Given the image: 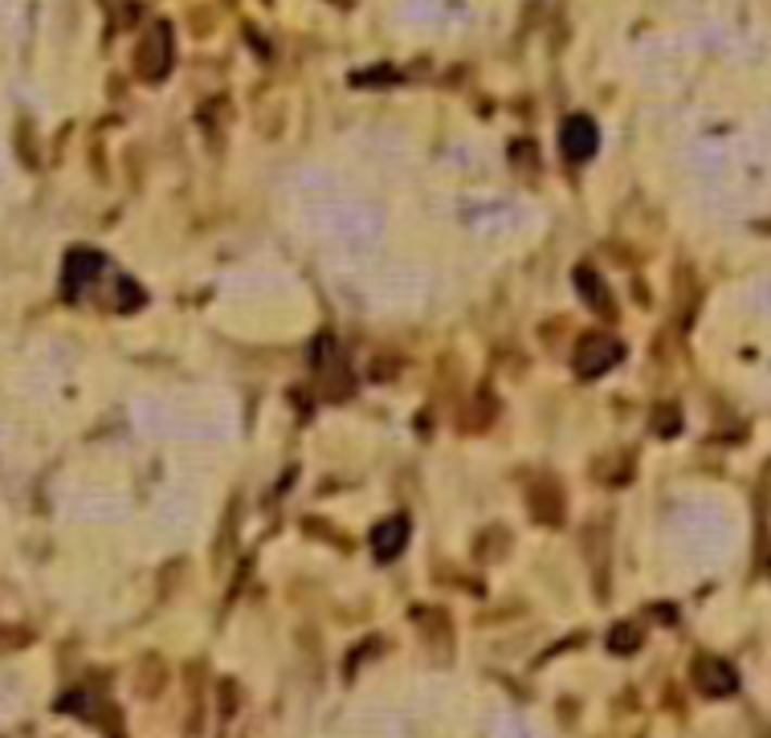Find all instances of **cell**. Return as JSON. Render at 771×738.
<instances>
[{"instance_id":"5b68a950","label":"cell","mask_w":771,"mask_h":738,"mask_svg":"<svg viewBox=\"0 0 771 738\" xmlns=\"http://www.w3.org/2000/svg\"><path fill=\"white\" fill-rule=\"evenodd\" d=\"M621 359V343L608 335H587L580 343V355H576V368L584 371V376H601L604 368H612Z\"/></svg>"},{"instance_id":"8992f818","label":"cell","mask_w":771,"mask_h":738,"mask_svg":"<svg viewBox=\"0 0 771 738\" xmlns=\"http://www.w3.org/2000/svg\"><path fill=\"white\" fill-rule=\"evenodd\" d=\"M694 677H698V686H703L706 694H731V689H735V673L726 670L722 661H698Z\"/></svg>"},{"instance_id":"277c9868","label":"cell","mask_w":771,"mask_h":738,"mask_svg":"<svg viewBox=\"0 0 771 738\" xmlns=\"http://www.w3.org/2000/svg\"><path fill=\"white\" fill-rule=\"evenodd\" d=\"M315 359H319V380H323V392H331V396H343L347 387H352V376H343L347 364H343V355H339L336 339L323 335L315 343Z\"/></svg>"},{"instance_id":"7a4b0ae2","label":"cell","mask_w":771,"mask_h":738,"mask_svg":"<svg viewBox=\"0 0 771 738\" xmlns=\"http://www.w3.org/2000/svg\"><path fill=\"white\" fill-rule=\"evenodd\" d=\"M172 62H176V46H172V29L160 21V25H151L143 41L135 46V74L143 78V82H160V78H168Z\"/></svg>"},{"instance_id":"6da1fadb","label":"cell","mask_w":771,"mask_h":738,"mask_svg":"<svg viewBox=\"0 0 771 738\" xmlns=\"http://www.w3.org/2000/svg\"><path fill=\"white\" fill-rule=\"evenodd\" d=\"M62 294H66L69 303L94 298V303H106L111 310H135V306L143 303V290H139L127 273H118L102 253H90V250H74L66 257Z\"/></svg>"},{"instance_id":"52a82bcc","label":"cell","mask_w":771,"mask_h":738,"mask_svg":"<svg viewBox=\"0 0 771 738\" xmlns=\"http://www.w3.org/2000/svg\"><path fill=\"white\" fill-rule=\"evenodd\" d=\"M576 285H580V294H584L587 303H592V310H601V315H612V298H608L604 282L596 278V269H587V266L576 269Z\"/></svg>"},{"instance_id":"ba28073f","label":"cell","mask_w":771,"mask_h":738,"mask_svg":"<svg viewBox=\"0 0 771 738\" xmlns=\"http://www.w3.org/2000/svg\"><path fill=\"white\" fill-rule=\"evenodd\" d=\"M404 531H408V522H404V519H392V522H384V526H376V538H371L376 555L384 559V555L401 551V547H404Z\"/></svg>"},{"instance_id":"3957f363","label":"cell","mask_w":771,"mask_h":738,"mask_svg":"<svg viewBox=\"0 0 771 738\" xmlns=\"http://www.w3.org/2000/svg\"><path fill=\"white\" fill-rule=\"evenodd\" d=\"M596 143H601V131H596V123L584 115H571L564 123V131H559V148L568 155L571 164H580V160H592L596 155Z\"/></svg>"},{"instance_id":"9c48e42d","label":"cell","mask_w":771,"mask_h":738,"mask_svg":"<svg viewBox=\"0 0 771 738\" xmlns=\"http://www.w3.org/2000/svg\"><path fill=\"white\" fill-rule=\"evenodd\" d=\"M637 645V637H633V628H621V637L612 633V649H633Z\"/></svg>"}]
</instances>
